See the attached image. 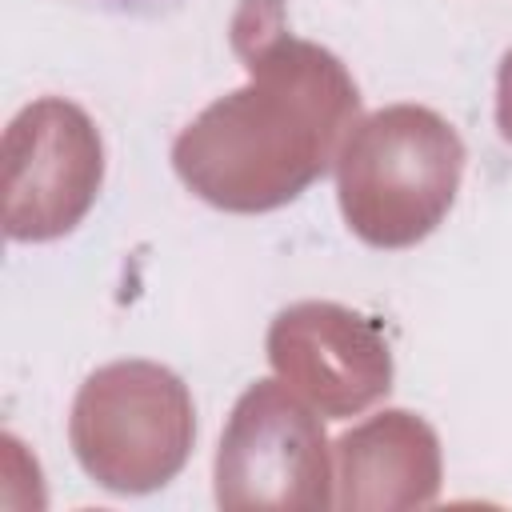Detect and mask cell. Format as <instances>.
<instances>
[{"instance_id":"obj_1","label":"cell","mask_w":512,"mask_h":512,"mask_svg":"<svg viewBox=\"0 0 512 512\" xmlns=\"http://www.w3.org/2000/svg\"><path fill=\"white\" fill-rule=\"evenodd\" d=\"M104 4H124L128 8V4H148V0H104Z\"/></svg>"}]
</instances>
